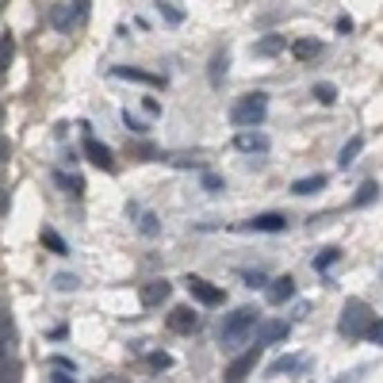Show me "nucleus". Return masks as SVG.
Returning a JSON list of instances; mask_svg holds the SVG:
<instances>
[{"label":"nucleus","mask_w":383,"mask_h":383,"mask_svg":"<svg viewBox=\"0 0 383 383\" xmlns=\"http://www.w3.org/2000/svg\"><path fill=\"white\" fill-rule=\"evenodd\" d=\"M265 111H268V96L265 92H253V96H242V104L230 111V119L238 127H257L265 119Z\"/></svg>","instance_id":"obj_1"},{"label":"nucleus","mask_w":383,"mask_h":383,"mask_svg":"<svg viewBox=\"0 0 383 383\" xmlns=\"http://www.w3.org/2000/svg\"><path fill=\"white\" fill-rule=\"evenodd\" d=\"M342 330L349 333V337H357L360 330H364V303L353 299L349 307H345V318H342Z\"/></svg>","instance_id":"obj_2"},{"label":"nucleus","mask_w":383,"mask_h":383,"mask_svg":"<svg viewBox=\"0 0 383 383\" xmlns=\"http://www.w3.org/2000/svg\"><path fill=\"white\" fill-rule=\"evenodd\" d=\"M84 153H88L92 165H100V169H115V161H111V150L104 146V142L96 138H84Z\"/></svg>","instance_id":"obj_3"},{"label":"nucleus","mask_w":383,"mask_h":383,"mask_svg":"<svg viewBox=\"0 0 383 383\" xmlns=\"http://www.w3.org/2000/svg\"><path fill=\"white\" fill-rule=\"evenodd\" d=\"M188 292L196 295L200 303H223V292H218V288H211L207 280H200V276H188Z\"/></svg>","instance_id":"obj_4"},{"label":"nucleus","mask_w":383,"mask_h":383,"mask_svg":"<svg viewBox=\"0 0 383 383\" xmlns=\"http://www.w3.org/2000/svg\"><path fill=\"white\" fill-rule=\"evenodd\" d=\"M234 146H238V150H245V153H265L268 150V138H265V134H253V131H242L238 138H234Z\"/></svg>","instance_id":"obj_5"},{"label":"nucleus","mask_w":383,"mask_h":383,"mask_svg":"<svg viewBox=\"0 0 383 383\" xmlns=\"http://www.w3.org/2000/svg\"><path fill=\"white\" fill-rule=\"evenodd\" d=\"M250 226L253 230H261V234H276V230H283L288 226V215H257V218H250Z\"/></svg>","instance_id":"obj_6"},{"label":"nucleus","mask_w":383,"mask_h":383,"mask_svg":"<svg viewBox=\"0 0 383 383\" xmlns=\"http://www.w3.org/2000/svg\"><path fill=\"white\" fill-rule=\"evenodd\" d=\"M322 188H326V176H322V173L303 176V180H295V184H292L295 196H315V192H322Z\"/></svg>","instance_id":"obj_7"},{"label":"nucleus","mask_w":383,"mask_h":383,"mask_svg":"<svg viewBox=\"0 0 383 383\" xmlns=\"http://www.w3.org/2000/svg\"><path fill=\"white\" fill-rule=\"evenodd\" d=\"M375 196H380V184H375V180L360 184V192H357V196H353V207H368V203H372Z\"/></svg>","instance_id":"obj_8"},{"label":"nucleus","mask_w":383,"mask_h":383,"mask_svg":"<svg viewBox=\"0 0 383 383\" xmlns=\"http://www.w3.org/2000/svg\"><path fill=\"white\" fill-rule=\"evenodd\" d=\"M292 292H295V280H292V276H280L268 295H272V303H283V299H292Z\"/></svg>","instance_id":"obj_9"},{"label":"nucleus","mask_w":383,"mask_h":383,"mask_svg":"<svg viewBox=\"0 0 383 383\" xmlns=\"http://www.w3.org/2000/svg\"><path fill=\"white\" fill-rule=\"evenodd\" d=\"M253 315H257V310H250V307H245V310H234V318L226 322V333H242L245 326L253 322Z\"/></svg>","instance_id":"obj_10"},{"label":"nucleus","mask_w":383,"mask_h":383,"mask_svg":"<svg viewBox=\"0 0 383 383\" xmlns=\"http://www.w3.org/2000/svg\"><path fill=\"white\" fill-rule=\"evenodd\" d=\"M360 150H364V138H353L349 142V146H345V150H342V158H337V165H353V161H357L360 158Z\"/></svg>","instance_id":"obj_11"},{"label":"nucleus","mask_w":383,"mask_h":383,"mask_svg":"<svg viewBox=\"0 0 383 383\" xmlns=\"http://www.w3.org/2000/svg\"><path fill=\"white\" fill-rule=\"evenodd\" d=\"M42 245H46L50 253H58V257H66V253H69V245L62 242V238H58L54 230H42Z\"/></svg>","instance_id":"obj_12"},{"label":"nucleus","mask_w":383,"mask_h":383,"mask_svg":"<svg viewBox=\"0 0 383 383\" xmlns=\"http://www.w3.org/2000/svg\"><path fill=\"white\" fill-rule=\"evenodd\" d=\"M253 360H257V353H250V357H242V360H238V364L230 368V383H242V380H245V372L253 368Z\"/></svg>","instance_id":"obj_13"},{"label":"nucleus","mask_w":383,"mask_h":383,"mask_svg":"<svg viewBox=\"0 0 383 383\" xmlns=\"http://www.w3.org/2000/svg\"><path fill=\"white\" fill-rule=\"evenodd\" d=\"M119 77H127V81H142V84H161V77H150V73H142V69H115Z\"/></svg>","instance_id":"obj_14"},{"label":"nucleus","mask_w":383,"mask_h":383,"mask_svg":"<svg viewBox=\"0 0 383 383\" xmlns=\"http://www.w3.org/2000/svg\"><path fill=\"white\" fill-rule=\"evenodd\" d=\"M12 54H16V42H12V35H0V69H8Z\"/></svg>","instance_id":"obj_15"},{"label":"nucleus","mask_w":383,"mask_h":383,"mask_svg":"<svg viewBox=\"0 0 383 383\" xmlns=\"http://www.w3.org/2000/svg\"><path fill=\"white\" fill-rule=\"evenodd\" d=\"M192 326H196V318H192V310H188V307L173 310V330H192Z\"/></svg>","instance_id":"obj_16"},{"label":"nucleus","mask_w":383,"mask_h":383,"mask_svg":"<svg viewBox=\"0 0 383 383\" xmlns=\"http://www.w3.org/2000/svg\"><path fill=\"white\" fill-rule=\"evenodd\" d=\"M280 46H283V42L276 39V35H268V42H257V46H253V54H257V58H268V54H276Z\"/></svg>","instance_id":"obj_17"},{"label":"nucleus","mask_w":383,"mask_h":383,"mask_svg":"<svg viewBox=\"0 0 383 383\" xmlns=\"http://www.w3.org/2000/svg\"><path fill=\"white\" fill-rule=\"evenodd\" d=\"M315 96H318L322 104H333V100H337V88H333L330 81H318V84H315Z\"/></svg>","instance_id":"obj_18"},{"label":"nucleus","mask_w":383,"mask_h":383,"mask_svg":"<svg viewBox=\"0 0 383 383\" xmlns=\"http://www.w3.org/2000/svg\"><path fill=\"white\" fill-rule=\"evenodd\" d=\"M54 180H58V184H62V188H66V192L73 188V196H81V188H84V184L77 180V176H66V173H54Z\"/></svg>","instance_id":"obj_19"},{"label":"nucleus","mask_w":383,"mask_h":383,"mask_svg":"<svg viewBox=\"0 0 383 383\" xmlns=\"http://www.w3.org/2000/svg\"><path fill=\"white\" fill-rule=\"evenodd\" d=\"M337 257H342V250H333V245H330V250H322V253H318V261H315V265H318V268H330Z\"/></svg>","instance_id":"obj_20"},{"label":"nucleus","mask_w":383,"mask_h":383,"mask_svg":"<svg viewBox=\"0 0 383 383\" xmlns=\"http://www.w3.org/2000/svg\"><path fill=\"white\" fill-rule=\"evenodd\" d=\"M50 24L58 27V31H69V24H73V16H69L66 8H58V12H54V16H50Z\"/></svg>","instance_id":"obj_21"},{"label":"nucleus","mask_w":383,"mask_h":383,"mask_svg":"<svg viewBox=\"0 0 383 383\" xmlns=\"http://www.w3.org/2000/svg\"><path fill=\"white\" fill-rule=\"evenodd\" d=\"M165 295H169L165 280H161V283H153V288H146V303H158V299H165Z\"/></svg>","instance_id":"obj_22"},{"label":"nucleus","mask_w":383,"mask_h":383,"mask_svg":"<svg viewBox=\"0 0 383 383\" xmlns=\"http://www.w3.org/2000/svg\"><path fill=\"white\" fill-rule=\"evenodd\" d=\"M322 46L318 42H295V58H310V54H318Z\"/></svg>","instance_id":"obj_23"},{"label":"nucleus","mask_w":383,"mask_h":383,"mask_svg":"<svg viewBox=\"0 0 383 383\" xmlns=\"http://www.w3.org/2000/svg\"><path fill=\"white\" fill-rule=\"evenodd\" d=\"M123 119H127V127H131V131H134V134H146V123H142V119H134V115H131V111H127V115H123Z\"/></svg>","instance_id":"obj_24"},{"label":"nucleus","mask_w":383,"mask_h":383,"mask_svg":"<svg viewBox=\"0 0 383 383\" xmlns=\"http://www.w3.org/2000/svg\"><path fill=\"white\" fill-rule=\"evenodd\" d=\"M62 288V292H69V288H77V276H58V280H54Z\"/></svg>","instance_id":"obj_25"},{"label":"nucleus","mask_w":383,"mask_h":383,"mask_svg":"<svg viewBox=\"0 0 383 383\" xmlns=\"http://www.w3.org/2000/svg\"><path fill=\"white\" fill-rule=\"evenodd\" d=\"M161 8H165V19H169V24H180V12H176L173 4H161Z\"/></svg>","instance_id":"obj_26"},{"label":"nucleus","mask_w":383,"mask_h":383,"mask_svg":"<svg viewBox=\"0 0 383 383\" xmlns=\"http://www.w3.org/2000/svg\"><path fill=\"white\" fill-rule=\"evenodd\" d=\"M203 184H207V188H223V176H215V173H203Z\"/></svg>","instance_id":"obj_27"},{"label":"nucleus","mask_w":383,"mask_h":383,"mask_svg":"<svg viewBox=\"0 0 383 383\" xmlns=\"http://www.w3.org/2000/svg\"><path fill=\"white\" fill-rule=\"evenodd\" d=\"M84 12H88V0H77V19H84Z\"/></svg>","instance_id":"obj_28"},{"label":"nucleus","mask_w":383,"mask_h":383,"mask_svg":"<svg viewBox=\"0 0 383 383\" xmlns=\"http://www.w3.org/2000/svg\"><path fill=\"white\" fill-rule=\"evenodd\" d=\"M4 161H8V142L0 138V165H4Z\"/></svg>","instance_id":"obj_29"},{"label":"nucleus","mask_w":383,"mask_h":383,"mask_svg":"<svg viewBox=\"0 0 383 383\" xmlns=\"http://www.w3.org/2000/svg\"><path fill=\"white\" fill-rule=\"evenodd\" d=\"M372 337H375V342H383V322H375V326H372Z\"/></svg>","instance_id":"obj_30"},{"label":"nucleus","mask_w":383,"mask_h":383,"mask_svg":"<svg viewBox=\"0 0 383 383\" xmlns=\"http://www.w3.org/2000/svg\"><path fill=\"white\" fill-rule=\"evenodd\" d=\"M0 119H4V108H0Z\"/></svg>","instance_id":"obj_31"},{"label":"nucleus","mask_w":383,"mask_h":383,"mask_svg":"<svg viewBox=\"0 0 383 383\" xmlns=\"http://www.w3.org/2000/svg\"><path fill=\"white\" fill-rule=\"evenodd\" d=\"M0 4H4V0H0Z\"/></svg>","instance_id":"obj_32"}]
</instances>
